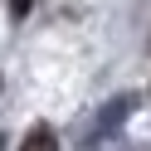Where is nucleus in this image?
Here are the masks:
<instances>
[{"instance_id":"7ed1b4c3","label":"nucleus","mask_w":151,"mask_h":151,"mask_svg":"<svg viewBox=\"0 0 151 151\" xmlns=\"http://www.w3.org/2000/svg\"><path fill=\"white\" fill-rule=\"evenodd\" d=\"M29 10H34V0H10V20H24Z\"/></svg>"},{"instance_id":"f257e3e1","label":"nucleus","mask_w":151,"mask_h":151,"mask_svg":"<svg viewBox=\"0 0 151 151\" xmlns=\"http://www.w3.org/2000/svg\"><path fill=\"white\" fill-rule=\"evenodd\" d=\"M132 112H137V93H117V98H112V102H102V112L88 122V132L78 137V146H98V141H107L112 132H117L122 122L132 117Z\"/></svg>"},{"instance_id":"f03ea898","label":"nucleus","mask_w":151,"mask_h":151,"mask_svg":"<svg viewBox=\"0 0 151 151\" xmlns=\"http://www.w3.org/2000/svg\"><path fill=\"white\" fill-rule=\"evenodd\" d=\"M20 151H59V137H54V127L34 122V127H29V137L20 141Z\"/></svg>"},{"instance_id":"20e7f679","label":"nucleus","mask_w":151,"mask_h":151,"mask_svg":"<svg viewBox=\"0 0 151 151\" xmlns=\"http://www.w3.org/2000/svg\"><path fill=\"white\" fill-rule=\"evenodd\" d=\"M0 146H5V137H0Z\"/></svg>"}]
</instances>
